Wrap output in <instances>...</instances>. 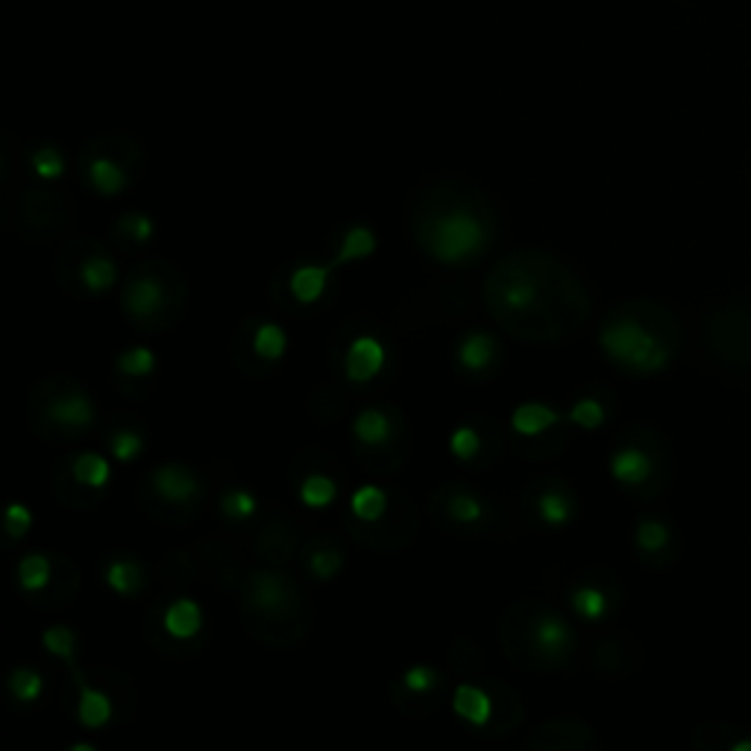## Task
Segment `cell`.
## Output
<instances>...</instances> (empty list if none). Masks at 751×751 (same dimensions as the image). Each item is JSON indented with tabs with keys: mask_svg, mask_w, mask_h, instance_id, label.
I'll return each mask as SVG.
<instances>
[{
	"mask_svg": "<svg viewBox=\"0 0 751 751\" xmlns=\"http://www.w3.org/2000/svg\"><path fill=\"white\" fill-rule=\"evenodd\" d=\"M482 297L496 326L523 344L570 341L593 314L581 276L543 250H517L499 259L487 273Z\"/></svg>",
	"mask_w": 751,
	"mask_h": 751,
	"instance_id": "1",
	"label": "cell"
},
{
	"mask_svg": "<svg viewBox=\"0 0 751 751\" xmlns=\"http://www.w3.org/2000/svg\"><path fill=\"white\" fill-rule=\"evenodd\" d=\"M408 221L417 247L441 265L476 262L496 238L493 203L461 179H426L414 188Z\"/></svg>",
	"mask_w": 751,
	"mask_h": 751,
	"instance_id": "2",
	"label": "cell"
},
{
	"mask_svg": "<svg viewBox=\"0 0 751 751\" xmlns=\"http://www.w3.org/2000/svg\"><path fill=\"white\" fill-rule=\"evenodd\" d=\"M681 323L669 306L655 300H628L608 314L599 344L619 370L649 376L663 370L681 347Z\"/></svg>",
	"mask_w": 751,
	"mask_h": 751,
	"instance_id": "3",
	"label": "cell"
},
{
	"mask_svg": "<svg viewBox=\"0 0 751 751\" xmlns=\"http://www.w3.org/2000/svg\"><path fill=\"white\" fill-rule=\"evenodd\" d=\"M244 631L267 649H294L311 631V599L285 567L262 564L241 587Z\"/></svg>",
	"mask_w": 751,
	"mask_h": 751,
	"instance_id": "4",
	"label": "cell"
},
{
	"mask_svg": "<svg viewBox=\"0 0 751 751\" xmlns=\"http://www.w3.org/2000/svg\"><path fill=\"white\" fill-rule=\"evenodd\" d=\"M505 661L523 672L570 669L578 658V634L564 611L540 599H517L499 617Z\"/></svg>",
	"mask_w": 751,
	"mask_h": 751,
	"instance_id": "5",
	"label": "cell"
},
{
	"mask_svg": "<svg viewBox=\"0 0 751 751\" xmlns=\"http://www.w3.org/2000/svg\"><path fill=\"white\" fill-rule=\"evenodd\" d=\"M121 311L144 335L171 332L188 309V279L171 259H141L121 282Z\"/></svg>",
	"mask_w": 751,
	"mask_h": 751,
	"instance_id": "6",
	"label": "cell"
},
{
	"mask_svg": "<svg viewBox=\"0 0 751 751\" xmlns=\"http://www.w3.org/2000/svg\"><path fill=\"white\" fill-rule=\"evenodd\" d=\"M30 432L45 443L68 446L86 438L97 423V405L89 391L68 373L42 376L24 402Z\"/></svg>",
	"mask_w": 751,
	"mask_h": 751,
	"instance_id": "7",
	"label": "cell"
},
{
	"mask_svg": "<svg viewBox=\"0 0 751 751\" xmlns=\"http://www.w3.org/2000/svg\"><path fill=\"white\" fill-rule=\"evenodd\" d=\"M608 470L617 485L640 499H658L672 482V449L669 441L649 423H634L622 429L608 455Z\"/></svg>",
	"mask_w": 751,
	"mask_h": 751,
	"instance_id": "8",
	"label": "cell"
},
{
	"mask_svg": "<svg viewBox=\"0 0 751 751\" xmlns=\"http://www.w3.org/2000/svg\"><path fill=\"white\" fill-rule=\"evenodd\" d=\"M71 690H74V719L83 731H106L115 725H127L138 705V690L133 678L121 669L94 663L80 669V663H68Z\"/></svg>",
	"mask_w": 751,
	"mask_h": 751,
	"instance_id": "9",
	"label": "cell"
},
{
	"mask_svg": "<svg viewBox=\"0 0 751 751\" xmlns=\"http://www.w3.org/2000/svg\"><path fill=\"white\" fill-rule=\"evenodd\" d=\"M355 461L376 476L399 473L411 455V429L397 402H370L350 426Z\"/></svg>",
	"mask_w": 751,
	"mask_h": 751,
	"instance_id": "10",
	"label": "cell"
},
{
	"mask_svg": "<svg viewBox=\"0 0 751 751\" xmlns=\"http://www.w3.org/2000/svg\"><path fill=\"white\" fill-rule=\"evenodd\" d=\"M138 505L153 523L188 526L209 505V479L188 464L153 467L138 482Z\"/></svg>",
	"mask_w": 751,
	"mask_h": 751,
	"instance_id": "11",
	"label": "cell"
},
{
	"mask_svg": "<svg viewBox=\"0 0 751 751\" xmlns=\"http://www.w3.org/2000/svg\"><path fill=\"white\" fill-rule=\"evenodd\" d=\"M452 710L461 725L482 740H505L526 722L523 696L499 678L464 681L452 690Z\"/></svg>",
	"mask_w": 751,
	"mask_h": 751,
	"instance_id": "12",
	"label": "cell"
},
{
	"mask_svg": "<svg viewBox=\"0 0 751 751\" xmlns=\"http://www.w3.org/2000/svg\"><path fill=\"white\" fill-rule=\"evenodd\" d=\"M394 329H382L370 317H353L344 323L332 341V367L338 376H344L347 385L367 388L379 376H388L394 370Z\"/></svg>",
	"mask_w": 751,
	"mask_h": 751,
	"instance_id": "13",
	"label": "cell"
},
{
	"mask_svg": "<svg viewBox=\"0 0 751 751\" xmlns=\"http://www.w3.org/2000/svg\"><path fill=\"white\" fill-rule=\"evenodd\" d=\"M376 250V235L367 229V226H353L335 259L332 262H323V265H314V262H300L291 270H282L273 282H270V297L279 303V309L285 311H297L294 306H300V314H306L311 306H317L326 294V285L332 279V273L347 262H358L364 256H370Z\"/></svg>",
	"mask_w": 751,
	"mask_h": 751,
	"instance_id": "14",
	"label": "cell"
},
{
	"mask_svg": "<svg viewBox=\"0 0 751 751\" xmlns=\"http://www.w3.org/2000/svg\"><path fill=\"white\" fill-rule=\"evenodd\" d=\"M144 640L165 658L174 661H188L197 658L209 640V625L203 617V608L188 599L179 596L174 590H168V596L156 599L141 622Z\"/></svg>",
	"mask_w": 751,
	"mask_h": 751,
	"instance_id": "15",
	"label": "cell"
},
{
	"mask_svg": "<svg viewBox=\"0 0 751 751\" xmlns=\"http://www.w3.org/2000/svg\"><path fill=\"white\" fill-rule=\"evenodd\" d=\"M80 177L100 197L124 194L144 171V150L130 135H97L80 147Z\"/></svg>",
	"mask_w": 751,
	"mask_h": 751,
	"instance_id": "16",
	"label": "cell"
},
{
	"mask_svg": "<svg viewBox=\"0 0 751 751\" xmlns=\"http://www.w3.org/2000/svg\"><path fill=\"white\" fill-rule=\"evenodd\" d=\"M0 221L27 241L47 244L71 229L74 200L50 185H27L3 206Z\"/></svg>",
	"mask_w": 751,
	"mask_h": 751,
	"instance_id": "17",
	"label": "cell"
},
{
	"mask_svg": "<svg viewBox=\"0 0 751 751\" xmlns=\"http://www.w3.org/2000/svg\"><path fill=\"white\" fill-rule=\"evenodd\" d=\"M83 584V573L74 558L62 552H27L18 561V587L27 605L39 611L68 608Z\"/></svg>",
	"mask_w": 751,
	"mask_h": 751,
	"instance_id": "18",
	"label": "cell"
},
{
	"mask_svg": "<svg viewBox=\"0 0 751 751\" xmlns=\"http://www.w3.org/2000/svg\"><path fill=\"white\" fill-rule=\"evenodd\" d=\"M429 523L449 537H479L493 531L499 511L476 487L464 482H443L426 502Z\"/></svg>",
	"mask_w": 751,
	"mask_h": 751,
	"instance_id": "19",
	"label": "cell"
},
{
	"mask_svg": "<svg viewBox=\"0 0 751 751\" xmlns=\"http://www.w3.org/2000/svg\"><path fill=\"white\" fill-rule=\"evenodd\" d=\"M56 282L74 297H100L115 288L118 262L103 241L74 238L56 256Z\"/></svg>",
	"mask_w": 751,
	"mask_h": 751,
	"instance_id": "20",
	"label": "cell"
},
{
	"mask_svg": "<svg viewBox=\"0 0 751 751\" xmlns=\"http://www.w3.org/2000/svg\"><path fill=\"white\" fill-rule=\"evenodd\" d=\"M109 461L100 452H74L53 464L50 490L59 505L71 511H94L109 490Z\"/></svg>",
	"mask_w": 751,
	"mask_h": 751,
	"instance_id": "21",
	"label": "cell"
},
{
	"mask_svg": "<svg viewBox=\"0 0 751 751\" xmlns=\"http://www.w3.org/2000/svg\"><path fill=\"white\" fill-rule=\"evenodd\" d=\"M341 523L355 546H364L370 552H399L414 543L420 531V511L405 493L394 490L391 505L376 520H358L353 514H344Z\"/></svg>",
	"mask_w": 751,
	"mask_h": 751,
	"instance_id": "22",
	"label": "cell"
},
{
	"mask_svg": "<svg viewBox=\"0 0 751 751\" xmlns=\"http://www.w3.org/2000/svg\"><path fill=\"white\" fill-rule=\"evenodd\" d=\"M705 350L725 367H751V303L713 306L705 317Z\"/></svg>",
	"mask_w": 751,
	"mask_h": 751,
	"instance_id": "23",
	"label": "cell"
},
{
	"mask_svg": "<svg viewBox=\"0 0 751 751\" xmlns=\"http://www.w3.org/2000/svg\"><path fill=\"white\" fill-rule=\"evenodd\" d=\"M520 517L531 529H564L578 517V493L575 487L555 473L537 476L520 490L517 499Z\"/></svg>",
	"mask_w": 751,
	"mask_h": 751,
	"instance_id": "24",
	"label": "cell"
},
{
	"mask_svg": "<svg viewBox=\"0 0 751 751\" xmlns=\"http://www.w3.org/2000/svg\"><path fill=\"white\" fill-rule=\"evenodd\" d=\"M467 306H470V294L461 285H432V288L414 291L394 311V332L417 335L423 329L452 323L467 311Z\"/></svg>",
	"mask_w": 751,
	"mask_h": 751,
	"instance_id": "25",
	"label": "cell"
},
{
	"mask_svg": "<svg viewBox=\"0 0 751 751\" xmlns=\"http://www.w3.org/2000/svg\"><path fill=\"white\" fill-rule=\"evenodd\" d=\"M285 350H288L285 332L276 323H267L259 317L241 320L232 335V361L244 376H253V379L273 376Z\"/></svg>",
	"mask_w": 751,
	"mask_h": 751,
	"instance_id": "26",
	"label": "cell"
},
{
	"mask_svg": "<svg viewBox=\"0 0 751 751\" xmlns=\"http://www.w3.org/2000/svg\"><path fill=\"white\" fill-rule=\"evenodd\" d=\"M391 705L397 707L402 716L420 719V716H432L443 705L452 702V687L446 672L432 666V663H417L408 666L405 672H399L391 681Z\"/></svg>",
	"mask_w": 751,
	"mask_h": 751,
	"instance_id": "27",
	"label": "cell"
},
{
	"mask_svg": "<svg viewBox=\"0 0 751 751\" xmlns=\"http://www.w3.org/2000/svg\"><path fill=\"white\" fill-rule=\"evenodd\" d=\"M288 479H291V485L297 490V496L309 508H326L341 493L344 467H341V461L332 452L317 449V446H306V449H300L291 458Z\"/></svg>",
	"mask_w": 751,
	"mask_h": 751,
	"instance_id": "28",
	"label": "cell"
},
{
	"mask_svg": "<svg viewBox=\"0 0 751 751\" xmlns=\"http://www.w3.org/2000/svg\"><path fill=\"white\" fill-rule=\"evenodd\" d=\"M567 602L581 619L605 622V619L619 614V608L625 602V590H622V581L614 570L584 567L567 584Z\"/></svg>",
	"mask_w": 751,
	"mask_h": 751,
	"instance_id": "29",
	"label": "cell"
},
{
	"mask_svg": "<svg viewBox=\"0 0 751 751\" xmlns=\"http://www.w3.org/2000/svg\"><path fill=\"white\" fill-rule=\"evenodd\" d=\"M505 446H508V438H505L499 420H496V417H487V414H470V417H464V420L452 429V435H449V449H452V455H455L461 464H467L470 470H476V473L490 470V467L502 458Z\"/></svg>",
	"mask_w": 751,
	"mask_h": 751,
	"instance_id": "30",
	"label": "cell"
},
{
	"mask_svg": "<svg viewBox=\"0 0 751 751\" xmlns=\"http://www.w3.org/2000/svg\"><path fill=\"white\" fill-rule=\"evenodd\" d=\"M300 546H303V526L291 511H273L256 520L253 552L262 564L288 567L300 555Z\"/></svg>",
	"mask_w": 751,
	"mask_h": 751,
	"instance_id": "31",
	"label": "cell"
},
{
	"mask_svg": "<svg viewBox=\"0 0 751 751\" xmlns=\"http://www.w3.org/2000/svg\"><path fill=\"white\" fill-rule=\"evenodd\" d=\"M452 361H455V370H458L461 379L487 382V379H496V373L502 370L505 347H502V341H499L493 332H487V329H470V332H464L461 341L455 344Z\"/></svg>",
	"mask_w": 751,
	"mask_h": 751,
	"instance_id": "32",
	"label": "cell"
},
{
	"mask_svg": "<svg viewBox=\"0 0 751 751\" xmlns=\"http://www.w3.org/2000/svg\"><path fill=\"white\" fill-rule=\"evenodd\" d=\"M194 555H197V567H200V578L206 584H212L221 593H241L244 587V564L238 549L223 540V537H203L194 543Z\"/></svg>",
	"mask_w": 751,
	"mask_h": 751,
	"instance_id": "33",
	"label": "cell"
},
{
	"mask_svg": "<svg viewBox=\"0 0 751 751\" xmlns=\"http://www.w3.org/2000/svg\"><path fill=\"white\" fill-rule=\"evenodd\" d=\"M529 751H599L602 740L593 725L575 719V716H555L543 725L531 728L526 737Z\"/></svg>",
	"mask_w": 751,
	"mask_h": 751,
	"instance_id": "34",
	"label": "cell"
},
{
	"mask_svg": "<svg viewBox=\"0 0 751 751\" xmlns=\"http://www.w3.org/2000/svg\"><path fill=\"white\" fill-rule=\"evenodd\" d=\"M587 661L593 666V672L599 675H631L646 663V649L640 646L637 637L614 631V634H599L590 643Z\"/></svg>",
	"mask_w": 751,
	"mask_h": 751,
	"instance_id": "35",
	"label": "cell"
},
{
	"mask_svg": "<svg viewBox=\"0 0 751 751\" xmlns=\"http://www.w3.org/2000/svg\"><path fill=\"white\" fill-rule=\"evenodd\" d=\"M678 531L669 517L663 514H646L634 526V552L646 567L663 570L678 558Z\"/></svg>",
	"mask_w": 751,
	"mask_h": 751,
	"instance_id": "36",
	"label": "cell"
},
{
	"mask_svg": "<svg viewBox=\"0 0 751 751\" xmlns=\"http://www.w3.org/2000/svg\"><path fill=\"white\" fill-rule=\"evenodd\" d=\"M156 355L150 353L147 347H133V350H124L121 355H115V388L130 399H144L153 385H156Z\"/></svg>",
	"mask_w": 751,
	"mask_h": 751,
	"instance_id": "37",
	"label": "cell"
},
{
	"mask_svg": "<svg viewBox=\"0 0 751 751\" xmlns=\"http://www.w3.org/2000/svg\"><path fill=\"white\" fill-rule=\"evenodd\" d=\"M300 561L309 570L311 578L329 581L344 570L347 564V546L338 534H314L303 540L300 546Z\"/></svg>",
	"mask_w": 751,
	"mask_h": 751,
	"instance_id": "38",
	"label": "cell"
},
{
	"mask_svg": "<svg viewBox=\"0 0 751 751\" xmlns=\"http://www.w3.org/2000/svg\"><path fill=\"white\" fill-rule=\"evenodd\" d=\"M100 564H103V578H106L112 593H118L124 599H138L147 590V567L130 552L115 549V552L103 555Z\"/></svg>",
	"mask_w": 751,
	"mask_h": 751,
	"instance_id": "39",
	"label": "cell"
},
{
	"mask_svg": "<svg viewBox=\"0 0 751 751\" xmlns=\"http://www.w3.org/2000/svg\"><path fill=\"white\" fill-rule=\"evenodd\" d=\"M103 441L109 446V452H112L118 461H124V464L135 461V458L144 455V449H147L144 426H141V420L133 417V414H115V417L106 423V429H103Z\"/></svg>",
	"mask_w": 751,
	"mask_h": 751,
	"instance_id": "40",
	"label": "cell"
},
{
	"mask_svg": "<svg viewBox=\"0 0 751 751\" xmlns=\"http://www.w3.org/2000/svg\"><path fill=\"white\" fill-rule=\"evenodd\" d=\"M690 746L696 751H751V728L707 722L690 734Z\"/></svg>",
	"mask_w": 751,
	"mask_h": 751,
	"instance_id": "41",
	"label": "cell"
},
{
	"mask_svg": "<svg viewBox=\"0 0 751 751\" xmlns=\"http://www.w3.org/2000/svg\"><path fill=\"white\" fill-rule=\"evenodd\" d=\"M564 423H573V420H570V411L552 408V405H546V402H523V405L514 408V414H511V432L520 435V438H531V435L549 432V429L564 426Z\"/></svg>",
	"mask_w": 751,
	"mask_h": 751,
	"instance_id": "42",
	"label": "cell"
},
{
	"mask_svg": "<svg viewBox=\"0 0 751 751\" xmlns=\"http://www.w3.org/2000/svg\"><path fill=\"white\" fill-rule=\"evenodd\" d=\"M570 429H573V423L555 426V429L540 432V435H531V438L514 435V438H511V446H514V452H517L520 458H526V461H552V458H558V455L567 449V443H570Z\"/></svg>",
	"mask_w": 751,
	"mask_h": 751,
	"instance_id": "43",
	"label": "cell"
},
{
	"mask_svg": "<svg viewBox=\"0 0 751 751\" xmlns=\"http://www.w3.org/2000/svg\"><path fill=\"white\" fill-rule=\"evenodd\" d=\"M350 397L344 388H338L335 382H323L306 397V411L317 426H332L347 414Z\"/></svg>",
	"mask_w": 751,
	"mask_h": 751,
	"instance_id": "44",
	"label": "cell"
},
{
	"mask_svg": "<svg viewBox=\"0 0 751 751\" xmlns=\"http://www.w3.org/2000/svg\"><path fill=\"white\" fill-rule=\"evenodd\" d=\"M614 411V394L611 391H587L584 397H578L570 408V420L578 429H599L605 426V420L611 417Z\"/></svg>",
	"mask_w": 751,
	"mask_h": 751,
	"instance_id": "45",
	"label": "cell"
},
{
	"mask_svg": "<svg viewBox=\"0 0 751 751\" xmlns=\"http://www.w3.org/2000/svg\"><path fill=\"white\" fill-rule=\"evenodd\" d=\"M6 690H9V699L18 707H36L45 699L47 681L39 669H33V666H18V669H12V675L6 678Z\"/></svg>",
	"mask_w": 751,
	"mask_h": 751,
	"instance_id": "46",
	"label": "cell"
},
{
	"mask_svg": "<svg viewBox=\"0 0 751 751\" xmlns=\"http://www.w3.org/2000/svg\"><path fill=\"white\" fill-rule=\"evenodd\" d=\"M218 511L229 526H247L256 523L259 517V499L247 487H226L218 499Z\"/></svg>",
	"mask_w": 751,
	"mask_h": 751,
	"instance_id": "47",
	"label": "cell"
},
{
	"mask_svg": "<svg viewBox=\"0 0 751 751\" xmlns=\"http://www.w3.org/2000/svg\"><path fill=\"white\" fill-rule=\"evenodd\" d=\"M162 578L168 584V590L174 593H182L194 578H200V567H197V555H194V546L185 549H171L165 558H162Z\"/></svg>",
	"mask_w": 751,
	"mask_h": 751,
	"instance_id": "48",
	"label": "cell"
},
{
	"mask_svg": "<svg viewBox=\"0 0 751 751\" xmlns=\"http://www.w3.org/2000/svg\"><path fill=\"white\" fill-rule=\"evenodd\" d=\"M109 232H112V241H115V244L133 250V247H141V244H147V241L153 238L156 223L150 221L144 212H124L121 218L112 221Z\"/></svg>",
	"mask_w": 751,
	"mask_h": 751,
	"instance_id": "49",
	"label": "cell"
},
{
	"mask_svg": "<svg viewBox=\"0 0 751 751\" xmlns=\"http://www.w3.org/2000/svg\"><path fill=\"white\" fill-rule=\"evenodd\" d=\"M446 663L458 675H476V672L485 669V652H482V646L470 634H458L446 646Z\"/></svg>",
	"mask_w": 751,
	"mask_h": 751,
	"instance_id": "50",
	"label": "cell"
},
{
	"mask_svg": "<svg viewBox=\"0 0 751 751\" xmlns=\"http://www.w3.org/2000/svg\"><path fill=\"white\" fill-rule=\"evenodd\" d=\"M24 159L30 162L33 174L42 179H59L65 174V156L53 141H36L27 147Z\"/></svg>",
	"mask_w": 751,
	"mask_h": 751,
	"instance_id": "51",
	"label": "cell"
},
{
	"mask_svg": "<svg viewBox=\"0 0 751 751\" xmlns=\"http://www.w3.org/2000/svg\"><path fill=\"white\" fill-rule=\"evenodd\" d=\"M42 643H45L47 652L56 655L65 666L71 661H77V631H74V628H68V625H53V628H47L45 631Z\"/></svg>",
	"mask_w": 751,
	"mask_h": 751,
	"instance_id": "52",
	"label": "cell"
},
{
	"mask_svg": "<svg viewBox=\"0 0 751 751\" xmlns=\"http://www.w3.org/2000/svg\"><path fill=\"white\" fill-rule=\"evenodd\" d=\"M30 523H33L30 508H24V505H18V502L9 505L6 514H3V534H6V543L12 546V543L24 540L27 531H30Z\"/></svg>",
	"mask_w": 751,
	"mask_h": 751,
	"instance_id": "53",
	"label": "cell"
}]
</instances>
